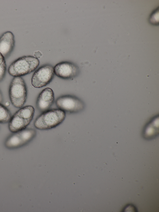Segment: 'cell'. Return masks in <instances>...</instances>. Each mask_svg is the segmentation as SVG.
I'll list each match as a JSON object with an SVG mask.
<instances>
[{
    "label": "cell",
    "mask_w": 159,
    "mask_h": 212,
    "mask_svg": "<svg viewBox=\"0 0 159 212\" xmlns=\"http://www.w3.org/2000/svg\"><path fill=\"white\" fill-rule=\"evenodd\" d=\"M39 64V60L35 57L24 56L18 58L10 65L8 72L14 77L25 75L35 70Z\"/></svg>",
    "instance_id": "cell-2"
},
{
    "label": "cell",
    "mask_w": 159,
    "mask_h": 212,
    "mask_svg": "<svg viewBox=\"0 0 159 212\" xmlns=\"http://www.w3.org/2000/svg\"><path fill=\"white\" fill-rule=\"evenodd\" d=\"M9 96L11 103L16 108H21L27 98V90L25 82L20 76L14 77L10 84Z\"/></svg>",
    "instance_id": "cell-4"
},
{
    "label": "cell",
    "mask_w": 159,
    "mask_h": 212,
    "mask_svg": "<svg viewBox=\"0 0 159 212\" xmlns=\"http://www.w3.org/2000/svg\"><path fill=\"white\" fill-rule=\"evenodd\" d=\"M54 100V93L52 90L47 88L43 90L39 94L36 101V105L38 109L44 112L49 109Z\"/></svg>",
    "instance_id": "cell-9"
},
{
    "label": "cell",
    "mask_w": 159,
    "mask_h": 212,
    "mask_svg": "<svg viewBox=\"0 0 159 212\" xmlns=\"http://www.w3.org/2000/svg\"><path fill=\"white\" fill-rule=\"evenodd\" d=\"M54 74L57 76L68 79L75 77L78 74L79 69L74 64L63 62L57 64L54 67Z\"/></svg>",
    "instance_id": "cell-8"
},
{
    "label": "cell",
    "mask_w": 159,
    "mask_h": 212,
    "mask_svg": "<svg viewBox=\"0 0 159 212\" xmlns=\"http://www.w3.org/2000/svg\"><path fill=\"white\" fill-rule=\"evenodd\" d=\"M158 118H156L146 127L143 131V136L148 139L154 138L158 135Z\"/></svg>",
    "instance_id": "cell-11"
},
{
    "label": "cell",
    "mask_w": 159,
    "mask_h": 212,
    "mask_svg": "<svg viewBox=\"0 0 159 212\" xmlns=\"http://www.w3.org/2000/svg\"><path fill=\"white\" fill-rule=\"evenodd\" d=\"M54 68L49 65L43 66L34 72L31 79L32 85L40 88L46 86L52 80L54 76Z\"/></svg>",
    "instance_id": "cell-7"
},
{
    "label": "cell",
    "mask_w": 159,
    "mask_h": 212,
    "mask_svg": "<svg viewBox=\"0 0 159 212\" xmlns=\"http://www.w3.org/2000/svg\"><path fill=\"white\" fill-rule=\"evenodd\" d=\"M34 109L31 105L23 107L16 111L9 122V131L15 133L26 128L32 121Z\"/></svg>",
    "instance_id": "cell-3"
},
{
    "label": "cell",
    "mask_w": 159,
    "mask_h": 212,
    "mask_svg": "<svg viewBox=\"0 0 159 212\" xmlns=\"http://www.w3.org/2000/svg\"><path fill=\"white\" fill-rule=\"evenodd\" d=\"M34 55L35 57L38 58L41 56V53L39 51H38L35 53Z\"/></svg>",
    "instance_id": "cell-15"
},
{
    "label": "cell",
    "mask_w": 159,
    "mask_h": 212,
    "mask_svg": "<svg viewBox=\"0 0 159 212\" xmlns=\"http://www.w3.org/2000/svg\"><path fill=\"white\" fill-rule=\"evenodd\" d=\"M11 117V113L8 109L0 103V123L9 122Z\"/></svg>",
    "instance_id": "cell-12"
},
{
    "label": "cell",
    "mask_w": 159,
    "mask_h": 212,
    "mask_svg": "<svg viewBox=\"0 0 159 212\" xmlns=\"http://www.w3.org/2000/svg\"><path fill=\"white\" fill-rule=\"evenodd\" d=\"M66 117V112L59 108L48 110L43 112L36 118L34 126L40 130L50 129L60 124Z\"/></svg>",
    "instance_id": "cell-1"
},
{
    "label": "cell",
    "mask_w": 159,
    "mask_h": 212,
    "mask_svg": "<svg viewBox=\"0 0 159 212\" xmlns=\"http://www.w3.org/2000/svg\"><path fill=\"white\" fill-rule=\"evenodd\" d=\"M6 70V65L4 57L0 53V81L4 77Z\"/></svg>",
    "instance_id": "cell-13"
},
{
    "label": "cell",
    "mask_w": 159,
    "mask_h": 212,
    "mask_svg": "<svg viewBox=\"0 0 159 212\" xmlns=\"http://www.w3.org/2000/svg\"><path fill=\"white\" fill-rule=\"evenodd\" d=\"M13 133L5 142V147L8 149H15L24 146L33 140L36 135V130L32 128H25Z\"/></svg>",
    "instance_id": "cell-5"
},
{
    "label": "cell",
    "mask_w": 159,
    "mask_h": 212,
    "mask_svg": "<svg viewBox=\"0 0 159 212\" xmlns=\"http://www.w3.org/2000/svg\"><path fill=\"white\" fill-rule=\"evenodd\" d=\"M14 36L11 31L4 33L0 37V53L4 57L8 56L15 45Z\"/></svg>",
    "instance_id": "cell-10"
},
{
    "label": "cell",
    "mask_w": 159,
    "mask_h": 212,
    "mask_svg": "<svg viewBox=\"0 0 159 212\" xmlns=\"http://www.w3.org/2000/svg\"><path fill=\"white\" fill-rule=\"evenodd\" d=\"M58 108L70 113H75L82 111L84 108L83 102L77 97L71 95H65L58 98L56 102Z\"/></svg>",
    "instance_id": "cell-6"
},
{
    "label": "cell",
    "mask_w": 159,
    "mask_h": 212,
    "mask_svg": "<svg viewBox=\"0 0 159 212\" xmlns=\"http://www.w3.org/2000/svg\"><path fill=\"white\" fill-rule=\"evenodd\" d=\"M158 11L156 10L152 14L150 18V21L154 25H157L158 23Z\"/></svg>",
    "instance_id": "cell-14"
},
{
    "label": "cell",
    "mask_w": 159,
    "mask_h": 212,
    "mask_svg": "<svg viewBox=\"0 0 159 212\" xmlns=\"http://www.w3.org/2000/svg\"><path fill=\"white\" fill-rule=\"evenodd\" d=\"M3 101V97L2 93L0 91V103H1Z\"/></svg>",
    "instance_id": "cell-16"
}]
</instances>
